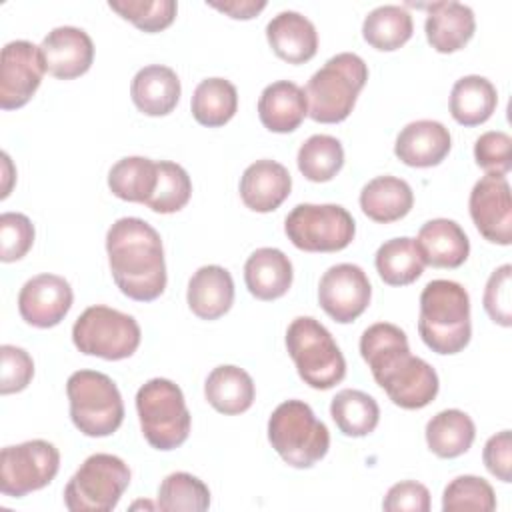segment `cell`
Segmentation results:
<instances>
[{"instance_id": "obj_40", "label": "cell", "mask_w": 512, "mask_h": 512, "mask_svg": "<svg viewBox=\"0 0 512 512\" xmlns=\"http://www.w3.org/2000/svg\"><path fill=\"white\" fill-rule=\"evenodd\" d=\"M108 6L148 34L168 28L178 12L174 0H110Z\"/></svg>"}, {"instance_id": "obj_3", "label": "cell", "mask_w": 512, "mask_h": 512, "mask_svg": "<svg viewBox=\"0 0 512 512\" xmlns=\"http://www.w3.org/2000/svg\"><path fill=\"white\" fill-rule=\"evenodd\" d=\"M418 334L436 354L462 352L472 336L470 296L454 280H432L420 294Z\"/></svg>"}, {"instance_id": "obj_4", "label": "cell", "mask_w": 512, "mask_h": 512, "mask_svg": "<svg viewBox=\"0 0 512 512\" xmlns=\"http://www.w3.org/2000/svg\"><path fill=\"white\" fill-rule=\"evenodd\" d=\"M368 80L366 62L354 52H340L316 70L304 92L308 116L322 124H336L350 116Z\"/></svg>"}, {"instance_id": "obj_20", "label": "cell", "mask_w": 512, "mask_h": 512, "mask_svg": "<svg viewBox=\"0 0 512 512\" xmlns=\"http://www.w3.org/2000/svg\"><path fill=\"white\" fill-rule=\"evenodd\" d=\"M426 8L424 32L428 44L440 54H452L464 48L476 30V18L470 6L460 2H434Z\"/></svg>"}, {"instance_id": "obj_7", "label": "cell", "mask_w": 512, "mask_h": 512, "mask_svg": "<svg viewBox=\"0 0 512 512\" xmlns=\"http://www.w3.org/2000/svg\"><path fill=\"white\" fill-rule=\"evenodd\" d=\"M136 410L146 442L156 450H174L188 440L190 412L178 384L152 378L136 392Z\"/></svg>"}, {"instance_id": "obj_35", "label": "cell", "mask_w": 512, "mask_h": 512, "mask_svg": "<svg viewBox=\"0 0 512 512\" xmlns=\"http://www.w3.org/2000/svg\"><path fill=\"white\" fill-rule=\"evenodd\" d=\"M158 180V166L144 156H126L108 172L110 192L124 202L146 204Z\"/></svg>"}, {"instance_id": "obj_12", "label": "cell", "mask_w": 512, "mask_h": 512, "mask_svg": "<svg viewBox=\"0 0 512 512\" xmlns=\"http://www.w3.org/2000/svg\"><path fill=\"white\" fill-rule=\"evenodd\" d=\"M60 468V452L48 440H26L0 452V492L22 498L48 486Z\"/></svg>"}, {"instance_id": "obj_16", "label": "cell", "mask_w": 512, "mask_h": 512, "mask_svg": "<svg viewBox=\"0 0 512 512\" xmlns=\"http://www.w3.org/2000/svg\"><path fill=\"white\" fill-rule=\"evenodd\" d=\"M72 300L74 292L68 280L46 272L24 282L18 294V312L30 326L52 328L64 320Z\"/></svg>"}, {"instance_id": "obj_13", "label": "cell", "mask_w": 512, "mask_h": 512, "mask_svg": "<svg viewBox=\"0 0 512 512\" xmlns=\"http://www.w3.org/2000/svg\"><path fill=\"white\" fill-rule=\"evenodd\" d=\"M46 72L40 46L12 40L0 56V108L16 110L30 102Z\"/></svg>"}, {"instance_id": "obj_23", "label": "cell", "mask_w": 512, "mask_h": 512, "mask_svg": "<svg viewBox=\"0 0 512 512\" xmlns=\"http://www.w3.org/2000/svg\"><path fill=\"white\" fill-rule=\"evenodd\" d=\"M424 264L434 268H458L468 260L470 240L462 226L448 218L428 220L416 236Z\"/></svg>"}, {"instance_id": "obj_22", "label": "cell", "mask_w": 512, "mask_h": 512, "mask_svg": "<svg viewBox=\"0 0 512 512\" xmlns=\"http://www.w3.org/2000/svg\"><path fill=\"white\" fill-rule=\"evenodd\" d=\"M306 116V92L292 80H278L268 84L258 98V118L262 126L270 132H294Z\"/></svg>"}, {"instance_id": "obj_27", "label": "cell", "mask_w": 512, "mask_h": 512, "mask_svg": "<svg viewBox=\"0 0 512 512\" xmlns=\"http://www.w3.org/2000/svg\"><path fill=\"white\" fill-rule=\"evenodd\" d=\"M204 396L216 412L236 416L252 406L256 388L252 376L244 368L222 364L208 374L204 382Z\"/></svg>"}, {"instance_id": "obj_17", "label": "cell", "mask_w": 512, "mask_h": 512, "mask_svg": "<svg viewBox=\"0 0 512 512\" xmlns=\"http://www.w3.org/2000/svg\"><path fill=\"white\" fill-rule=\"evenodd\" d=\"M40 52L46 72L58 80H72L86 74L94 62V44L86 30L76 26H58L50 30Z\"/></svg>"}, {"instance_id": "obj_38", "label": "cell", "mask_w": 512, "mask_h": 512, "mask_svg": "<svg viewBox=\"0 0 512 512\" xmlns=\"http://www.w3.org/2000/svg\"><path fill=\"white\" fill-rule=\"evenodd\" d=\"M158 180L146 206L158 214H172L182 210L192 196V180L188 172L170 160L156 162Z\"/></svg>"}, {"instance_id": "obj_43", "label": "cell", "mask_w": 512, "mask_h": 512, "mask_svg": "<svg viewBox=\"0 0 512 512\" xmlns=\"http://www.w3.org/2000/svg\"><path fill=\"white\" fill-rule=\"evenodd\" d=\"M34 376L32 356L18 346H0V394L22 392Z\"/></svg>"}, {"instance_id": "obj_37", "label": "cell", "mask_w": 512, "mask_h": 512, "mask_svg": "<svg viewBox=\"0 0 512 512\" xmlns=\"http://www.w3.org/2000/svg\"><path fill=\"white\" fill-rule=\"evenodd\" d=\"M208 506V486L188 472L168 474L158 488V508L162 512H204Z\"/></svg>"}, {"instance_id": "obj_1", "label": "cell", "mask_w": 512, "mask_h": 512, "mask_svg": "<svg viewBox=\"0 0 512 512\" xmlns=\"http://www.w3.org/2000/svg\"><path fill=\"white\" fill-rule=\"evenodd\" d=\"M360 354L376 384L396 406L418 410L436 398L440 388L436 370L410 354L406 332L396 324L376 322L368 326L360 336Z\"/></svg>"}, {"instance_id": "obj_41", "label": "cell", "mask_w": 512, "mask_h": 512, "mask_svg": "<svg viewBox=\"0 0 512 512\" xmlns=\"http://www.w3.org/2000/svg\"><path fill=\"white\" fill-rule=\"evenodd\" d=\"M34 244V224L26 214H0V260L16 262L28 254Z\"/></svg>"}, {"instance_id": "obj_6", "label": "cell", "mask_w": 512, "mask_h": 512, "mask_svg": "<svg viewBox=\"0 0 512 512\" xmlns=\"http://www.w3.org/2000/svg\"><path fill=\"white\" fill-rule=\"evenodd\" d=\"M286 350L298 376L316 390H330L346 376V360L332 334L312 316H298L286 330Z\"/></svg>"}, {"instance_id": "obj_8", "label": "cell", "mask_w": 512, "mask_h": 512, "mask_svg": "<svg viewBox=\"0 0 512 512\" xmlns=\"http://www.w3.org/2000/svg\"><path fill=\"white\" fill-rule=\"evenodd\" d=\"M70 418L90 438L114 434L124 420V402L114 380L96 370H78L66 382Z\"/></svg>"}, {"instance_id": "obj_28", "label": "cell", "mask_w": 512, "mask_h": 512, "mask_svg": "<svg viewBox=\"0 0 512 512\" xmlns=\"http://www.w3.org/2000/svg\"><path fill=\"white\" fill-rule=\"evenodd\" d=\"M414 206V194L406 180L396 176H376L360 190L362 212L380 224L404 218Z\"/></svg>"}, {"instance_id": "obj_18", "label": "cell", "mask_w": 512, "mask_h": 512, "mask_svg": "<svg viewBox=\"0 0 512 512\" xmlns=\"http://www.w3.org/2000/svg\"><path fill=\"white\" fill-rule=\"evenodd\" d=\"M452 148L448 128L438 120H416L406 124L396 136L394 154L412 168L438 166Z\"/></svg>"}, {"instance_id": "obj_25", "label": "cell", "mask_w": 512, "mask_h": 512, "mask_svg": "<svg viewBox=\"0 0 512 512\" xmlns=\"http://www.w3.org/2000/svg\"><path fill=\"white\" fill-rule=\"evenodd\" d=\"M188 308L202 320H218L234 302V280L230 272L218 264L198 268L186 292Z\"/></svg>"}, {"instance_id": "obj_10", "label": "cell", "mask_w": 512, "mask_h": 512, "mask_svg": "<svg viewBox=\"0 0 512 512\" xmlns=\"http://www.w3.org/2000/svg\"><path fill=\"white\" fill-rule=\"evenodd\" d=\"M140 326L134 316L96 304L86 308L72 326V342L86 356L104 360L130 358L140 346Z\"/></svg>"}, {"instance_id": "obj_11", "label": "cell", "mask_w": 512, "mask_h": 512, "mask_svg": "<svg viewBox=\"0 0 512 512\" xmlns=\"http://www.w3.org/2000/svg\"><path fill=\"white\" fill-rule=\"evenodd\" d=\"M284 232L298 250L338 252L354 240L356 222L338 204H298L286 216Z\"/></svg>"}, {"instance_id": "obj_36", "label": "cell", "mask_w": 512, "mask_h": 512, "mask_svg": "<svg viewBox=\"0 0 512 512\" xmlns=\"http://www.w3.org/2000/svg\"><path fill=\"white\" fill-rule=\"evenodd\" d=\"M296 162L306 180L328 182L344 166V148L330 134H314L300 146Z\"/></svg>"}, {"instance_id": "obj_39", "label": "cell", "mask_w": 512, "mask_h": 512, "mask_svg": "<svg viewBox=\"0 0 512 512\" xmlns=\"http://www.w3.org/2000/svg\"><path fill=\"white\" fill-rule=\"evenodd\" d=\"M444 512H492L496 510L494 488L480 476L464 474L448 482L442 494Z\"/></svg>"}, {"instance_id": "obj_9", "label": "cell", "mask_w": 512, "mask_h": 512, "mask_svg": "<svg viewBox=\"0 0 512 512\" xmlns=\"http://www.w3.org/2000/svg\"><path fill=\"white\" fill-rule=\"evenodd\" d=\"M128 484V464L114 454L96 452L68 480L64 504L70 512H110L118 506Z\"/></svg>"}, {"instance_id": "obj_45", "label": "cell", "mask_w": 512, "mask_h": 512, "mask_svg": "<svg viewBox=\"0 0 512 512\" xmlns=\"http://www.w3.org/2000/svg\"><path fill=\"white\" fill-rule=\"evenodd\" d=\"M382 508L386 512H428L430 492L416 480H402L390 486L382 500Z\"/></svg>"}, {"instance_id": "obj_14", "label": "cell", "mask_w": 512, "mask_h": 512, "mask_svg": "<svg viewBox=\"0 0 512 512\" xmlns=\"http://www.w3.org/2000/svg\"><path fill=\"white\" fill-rule=\"evenodd\" d=\"M370 298V280L356 264H334L320 278L318 302L322 310L338 324H348L362 316L370 304Z\"/></svg>"}, {"instance_id": "obj_21", "label": "cell", "mask_w": 512, "mask_h": 512, "mask_svg": "<svg viewBox=\"0 0 512 512\" xmlns=\"http://www.w3.org/2000/svg\"><path fill=\"white\" fill-rule=\"evenodd\" d=\"M266 40L272 52L288 64H304L318 52L316 26L294 10L278 12L266 24Z\"/></svg>"}, {"instance_id": "obj_19", "label": "cell", "mask_w": 512, "mask_h": 512, "mask_svg": "<svg viewBox=\"0 0 512 512\" xmlns=\"http://www.w3.org/2000/svg\"><path fill=\"white\" fill-rule=\"evenodd\" d=\"M292 190V176L288 168L276 160L252 162L240 178V198L246 208L266 214L276 210Z\"/></svg>"}, {"instance_id": "obj_26", "label": "cell", "mask_w": 512, "mask_h": 512, "mask_svg": "<svg viewBox=\"0 0 512 512\" xmlns=\"http://www.w3.org/2000/svg\"><path fill=\"white\" fill-rule=\"evenodd\" d=\"M292 262L278 248H258L244 264V282L258 300L282 298L292 286Z\"/></svg>"}, {"instance_id": "obj_15", "label": "cell", "mask_w": 512, "mask_h": 512, "mask_svg": "<svg viewBox=\"0 0 512 512\" xmlns=\"http://www.w3.org/2000/svg\"><path fill=\"white\" fill-rule=\"evenodd\" d=\"M470 218L478 232L492 244L512 242V196L510 184L502 174H484L472 188Z\"/></svg>"}, {"instance_id": "obj_33", "label": "cell", "mask_w": 512, "mask_h": 512, "mask_svg": "<svg viewBox=\"0 0 512 512\" xmlns=\"http://www.w3.org/2000/svg\"><path fill=\"white\" fill-rule=\"evenodd\" d=\"M330 416L344 436L362 438L376 430L380 420V408L370 394L354 388H344L332 398Z\"/></svg>"}, {"instance_id": "obj_46", "label": "cell", "mask_w": 512, "mask_h": 512, "mask_svg": "<svg viewBox=\"0 0 512 512\" xmlns=\"http://www.w3.org/2000/svg\"><path fill=\"white\" fill-rule=\"evenodd\" d=\"M486 470L502 482H512V434L510 430L490 436L482 450Z\"/></svg>"}, {"instance_id": "obj_5", "label": "cell", "mask_w": 512, "mask_h": 512, "mask_svg": "<svg viewBox=\"0 0 512 512\" xmlns=\"http://www.w3.org/2000/svg\"><path fill=\"white\" fill-rule=\"evenodd\" d=\"M268 440L292 468H312L330 448V432L302 400H286L268 420Z\"/></svg>"}, {"instance_id": "obj_34", "label": "cell", "mask_w": 512, "mask_h": 512, "mask_svg": "<svg viewBox=\"0 0 512 512\" xmlns=\"http://www.w3.org/2000/svg\"><path fill=\"white\" fill-rule=\"evenodd\" d=\"M192 116L198 124L208 128H218L230 122L238 110L236 86L226 78H206L202 80L190 102Z\"/></svg>"}, {"instance_id": "obj_30", "label": "cell", "mask_w": 512, "mask_h": 512, "mask_svg": "<svg viewBox=\"0 0 512 512\" xmlns=\"http://www.w3.org/2000/svg\"><path fill=\"white\" fill-rule=\"evenodd\" d=\"M476 438L472 418L458 410H442L426 424V444L438 458H458L470 450Z\"/></svg>"}, {"instance_id": "obj_2", "label": "cell", "mask_w": 512, "mask_h": 512, "mask_svg": "<svg viewBox=\"0 0 512 512\" xmlns=\"http://www.w3.org/2000/svg\"><path fill=\"white\" fill-rule=\"evenodd\" d=\"M106 252L112 278L124 296L152 302L164 292L168 278L162 238L146 220H116L106 232Z\"/></svg>"}, {"instance_id": "obj_29", "label": "cell", "mask_w": 512, "mask_h": 512, "mask_svg": "<svg viewBox=\"0 0 512 512\" xmlns=\"http://www.w3.org/2000/svg\"><path fill=\"white\" fill-rule=\"evenodd\" d=\"M498 92L494 84L478 74L462 76L450 92V114L462 126L484 124L496 110Z\"/></svg>"}, {"instance_id": "obj_31", "label": "cell", "mask_w": 512, "mask_h": 512, "mask_svg": "<svg viewBox=\"0 0 512 512\" xmlns=\"http://www.w3.org/2000/svg\"><path fill=\"white\" fill-rule=\"evenodd\" d=\"M412 32V14L396 4H384L370 10L362 22L364 40L380 52L398 50L412 38Z\"/></svg>"}, {"instance_id": "obj_42", "label": "cell", "mask_w": 512, "mask_h": 512, "mask_svg": "<svg viewBox=\"0 0 512 512\" xmlns=\"http://www.w3.org/2000/svg\"><path fill=\"white\" fill-rule=\"evenodd\" d=\"M474 160L486 174H506L512 168V138L506 132L490 130L476 138Z\"/></svg>"}, {"instance_id": "obj_47", "label": "cell", "mask_w": 512, "mask_h": 512, "mask_svg": "<svg viewBox=\"0 0 512 512\" xmlns=\"http://www.w3.org/2000/svg\"><path fill=\"white\" fill-rule=\"evenodd\" d=\"M210 8H216L228 14L234 20H250L266 8V0H224V2H206Z\"/></svg>"}, {"instance_id": "obj_32", "label": "cell", "mask_w": 512, "mask_h": 512, "mask_svg": "<svg viewBox=\"0 0 512 512\" xmlns=\"http://www.w3.org/2000/svg\"><path fill=\"white\" fill-rule=\"evenodd\" d=\"M378 276L390 286H408L424 272L422 254L414 238L400 236L386 240L374 256Z\"/></svg>"}, {"instance_id": "obj_24", "label": "cell", "mask_w": 512, "mask_h": 512, "mask_svg": "<svg viewBox=\"0 0 512 512\" xmlns=\"http://www.w3.org/2000/svg\"><path fill=\"white\" fill-rule=\"evenodd\" d=\"M180 78L164 64H150L140 68L130 84L134 106L146 116H166L180 100Z\"/></svg>"}, {"instance_id": "obj_44", "label": "cell", "mask_w": 512, "mask_h": 512, "mask_svg": "<svg viewBox=\"0 0 512 512\" xmlns=\"http://www.w3.org/2000/svg\"><path fill=\"white\" fill-rule=\"evenodd\" d=\"M510 278H512V266L502 264L496 268L484 288V310L490 316L492 322L508 328L512 326V304H510Z\"/></svg>"}]
</instances>
